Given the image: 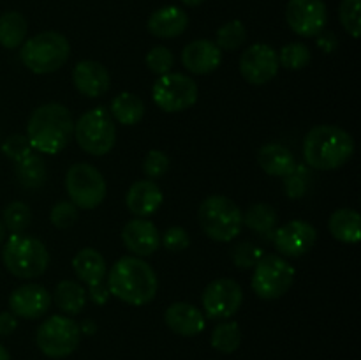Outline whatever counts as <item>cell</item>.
Wrapping results in <instances>:
<instances>
[{"instance_id": "1", "label": "cell", "mask_w": 361, "mask_h": 360, "mask_svg": "<svg viewBox=\"0 0 361 360\" xmlns=\"http://www.w3.org/2000/svg\"><path fill=\"white\" fill-rule=\"evenodd\" d=\"M108 289L109 295L129 306H147L157 295V274L141 258L122 256L109 268Z\"/></svg>"}, {"instance_id": "2", "label": "cell", "mask_w": 361, "mask_h": 360, "mask_svg": "<svg viewBox=\"0 0 361 360\" xmlns=\"http://www.w3.org/2000/svg\"><path fill=\"white\" fill-rule=\"evenodd\" d=\"M74 134V120L60 102H48L34 109L27 124V138L32 148L42 154H59Z\"/></svg>"}, {"instance_id": "3", "label": "cell", "mask_w": 361, "mask_h": 360, "mask_svg": "<svg viewBox=\"0 0 361 360\" xmlns=\"http://www.w3.org/2000/svg\"><path fill=\"white\" fill-rule=\"evenodd\" d=\"M355 154V140L348 131L337 126H316L303 140L305 162L319 172L344 166Z\"/></svg>"}, {"instance_id": "4", "label": "cell", "mask_w": 361, "mask_h": 360, "mask_svg": "<svg viewBox=\"0 0 361 360\" xmlns=\"http://www.w3.org/2000/svg\"><path fill=\"white\" fill-rule=\"evenodd\" d=\"M2 261L7 270L20 279H34L46 272L49 253L39 239L25 233H11L2 249Z\"/></svg>"}, {"instance_id": "5", "label": "cell", "mask_w": 361, "mask_h": 360, "mask_svg": "<svg viewBox=\"0 0 361 360\" xmlns=\"http://www.w3.org/2000/svg\"><path fill=\"white\" fill-rule=\"evenodd\" d=\"M71 53L66 35L55 30H46L21 44L20 59L28 71L35 74H49L59 71L67 62Z\"/></svg>"}, {"instance_id": "6", "label": "cell", "mask_w": 361, "mask_h": 360, "mask_svg": "<svg viewBox=\"0 0 361 360\" xmlns=\"http://www.w3.org/2000/svg\"><path fill=\"white\" fill-rule=\"evenodd\" d=\"M201 229L215 242H231L243 228L242 210L228 196L212 194L204 198L197 212Z\"/></svg>"}, {"instance_id": "7", "label": "cell", "mask_w": 361, "mask_h": 360, "mask_svg": "<svg viewBox=\"0 0 361 360\" xmlns=\"http://www.w3.org/2000/svg\"><path fill=\"white\" fill-rule=\"evenodd\" d=\"M74 138L83 152L90 155H104L115 147L116 126L111 113L104 106H97L74 122Z\"/></svg>"}, {"instance_id": "8", "label": "cell", "mask_w": 361, "mask_h": 360, "mask_svg": "<svg viewBox=\"0 0 361 360\" xmlns=\"http://www.w3.org/2000/svg\"><path fill=\"white\" fill-rule=\"evenodd\" d=\"M295 268L281 254H263L254 265L252 289L259 299L277 300L291 289Z\"/></svg>"}, {"instance_id": "9", "label": "cell", "mask_w": 361, "mask_h": 360, "mask_svg": "<svg viewBox=\"0 0 361 360\" xmlns=\"http://www.w3.org/2000/svg\"><path fill=\"white\" fill-rule=\"evenodd\" d=\"M81 330L80 325L69 316L53 314L39 325L35 332L37 348L51 359H63L76 352L80 346Z\"/></svg>"}, {"instance_id": "10", "label": "cell", "mask_w": 361, "mask_h": 360, "mask_svg": "<svg viewBox=\"0 0 361 360\" xmlns=\"http://www.w3.org/2000/svg\"><path fill=\"white\" fill-rule=\"evenodd\" d=\"M66 191L78 208H97L106 198V180L95 166L88 162L73 164L66 173Z\"/></svg>"}, {"instance_id": "11", "label": "cell", "mask_w": 361, "mask_h": 360, "mask_svg": "<svg viewBox=\"0 0 361 360\" xmlns=\"http://www.w3.org/2000/svg\"><path fill=\"white\" fill-rule=\"evenodd\" d=\"M152 99L166 113L185 112L197 101V85L182 73H166L155 80Z\"/></svg>"}, {"instance_id": "12", "label": "cell", "mask_w": 361, "mask_h": 360, "mask_svg": "<svg viewBox=\"0 0 361 360\" xmlns=\"http://www.w3.org/2000/svg\"><path fill=\"white\" fill-rule=\"evenodd\" d=\"M201 302L207 318L222 321L231 318L240 309L243 302V292L235 279H215L204 288Z\"/></svg>"}, {"instance_id": "13", "label": "cell", "mask_w": 361, "mask_h": 360, "mask_svg": "<svg viewBox=\"0 0 361 360\" xmlns=\"http://www.w3.org/2000/svg\"><path fill=\"white\" fill-rule=\"evenodd\" d=\"M286 20L295 34L302 37H316L326 27V4L323 0H289Z\"/></svg>"}, {"instance_id": "14", "label": "cell", "mask_w": 361, "mask_h": 360, "mask_svg": "<svg viewBox=\"0 0 361 360\" xmlns=\"http://www.w3.org/2000/svg\"><path fill=\"white\" fill-rule=\"evenodd\" d=\"M279 55L270 44L256 42L240 56V73L250 85H264L279 73Z\"/></svg>"}, {"instance_id": "15", "label": "cell", "mask_w": 361, "mask_h": 360, "mask_svg": "<svg viewBox=\"0 0 361 360\" xmlns=\"http://www.w3.org/2000/svg\"><path fill=\"white\" fill-rule=\"evenodd\" d=\"M317 232L310 222L293 219L275 229L274 244L281 256L300 258L316 246Z\"/></svg>"}, {"instance_id": "16", "label": "cell", "mask_w": 361, "mask_h": 360, "mask_svg": "<svg viewBox=\"0 0 361 360\" xmlns=\"http://www.w3.org/2000/svg\"><path fill=\"white\" fill-rule=\"evenodd\" d=\"M51 306V295L48 289L35 282L20 286L9 296V309L14 316L25 320H37L48 313Z\"/></svg>"}, {"instance_id": "17", "label": "cell", "mask_w": 361, "mask_h": 360, "mask_svg": "<svg viewBox=\"0 0 361 360\" xmlns=\"http://www.w3.org/2000/svg\"><path fill=\"white\" fill-rule=\"evenodd\" d=\"M122 242L134 256L145 258L154 254L161 247V233L155 228L154 222L136 217L126 222L122 228Z\"/></svg>"}, {"instance_id": "18", "label": "cell", "mask_w": 361, "mask_h": 360, "mask_svg": "<svg viewBox=\"0 0 361 360\" xmlns=\"http://www.w3.org/2000/svg\"><path fill=\"white\" fill-rule=\"evenodd\" d=\"M73 83L87 97H101L109 90L111 78L108 69L95 60H81L73 69Z\"/></svg>"}, {"instance_id": "19", "label": "cell", "mask_w": 361, "mask_h": 360, "mask_svg": "<svg viewBox=\"0 0 361 360\" xmlns=\"http://www.w3.org/2000/svg\"><path fill=\"white\" fill-rule=\"evenodd\" d=\"M222 53L215 42L207 39H197L189 42L182 52V64L189 73L203 76L210 74L221 66Z\"/></svg>"}, {"instance_id": "20", "label": "cell", "mask_w": 361, "mask_h": 360, "mask_svg": "<svg viewBox=\"0 0 361 360\" xmlns=\"http://www.w3.org/2000/svg\"><path fill=\"white\" fill-rule=\"evenodd\" d=\"M164 321L175 334L183 337H194L207 327V318L203 311L189 302H175L166 309Z\"/></svg>"}, {"instance_id": "21", "label": "cell", "mask_w": 361, "mask_h": 360, "mask_svg": "<svg viewBox=\"0 0 361 360\" xmlns=\"http://www.w3.org/2000/svg\"><path fill=\"white\" fill-rule=\"evenodd\" d=\"M164 201L161 187L152 180H137L129 187L126 196L127 208L136 217H148L161 208Z\"/></svg>"}, {"instance_id": "22", "label": "cell", "mask_w": 361, "mask_h": 360, "mask_svg": "<svg viewBox=\"0 0 361 360\" xmlns=\"http://www.w3.org/2000/svg\"><path fill=\"white\" fill-rule=\"evenodd\" d=\"M187 25H189V16L185 11L176 6H166L150 14L147 27L148 32L155 37L173 39L182 35Z\"/></svg>"}, {"instance_id": "23", "label": "cell", "mask_w": 361, "mask_h": 360, "mask_svg": "<svg viewBox=\"0 0 361 360\" xmlns=\"http://www.w3.org/2000/svg\"><path fill=\"white\" fill-rule=\"evenodd\" d=\"M257 162L263 172L271 176H288L296 168L295 155L289 152V148L279 143L263 145L257 152Z\"/></svg>"}, {"instance_id": "24", "label": "cell", "mask_w": 361, "mask_h": 360, "mask_svg": "<svg viewBox=\"0 0 361 360\" xmlns=\"http://www.w3.org/2000/svg\"><path fill=\"white\" fill-rule=\"evenodd\" d=\"M73 268L78 279L87 282L88 286H97L104 282L106 260L97 249L85 247V249L78 251L76 256L73 258Z\"/></svg>"}, {"instance_id": "25", "label": "cell", "mask_w": 361, "mask_h": 360, "mask_svg": "<svg viewBox=\"0 0 361 360\" xmlns=\"http://www.w3.org/2000/svg\"><path fill=\"white\" fill-rule=\"evenodd\" d=\"M328 229L344 244H358L361 240V217L353 208H338L330 215Z\"/></svg>"}, {"instance_id": "26", "label": "cell", "mask_w": 361, "mask_h": 360, "mask_svg": "<svg viewBox=\"0 0 361 360\" xmlns=\"http://www.w3.org/2000/svg\"><path fill=\"white\" fill-rule=\"evenodd\" d=\"M53 300H55L56 307L62 313L69 314V316H76L83 311L85 304H87V292L78 281L66 279V281H60L56 284Z\"/></svg>"}, {"instance_id": "27", "label": "cell", "mask_w": 361, "mask_h": 360, "mask_svg": "<svg viewBox=\"0 0 361 360\" xmlns=\"http://www.w3.org/2000/svg\"><path fill=\"white\" fill-rule=\"evenodd\" d=\"M109 113L122 126H136L145 115V102L133 92H122L113 97Z\"/></svg>"}, {"instance_id": "28", "label": "cell", "mask_w": 361, "mask_h": 360, "mask_svg": "<svg viewBox=\"0 0 361 360\" xmlns=\"http://www.w3.org/2000/svg\"><path fill=\"white\" fill-rule=\"evenodd\" d=\"M14 173H16V180L20 182V186L25 189H39V187L44 186L46 176H48L44 159L34 152L16 162Z\"/></svg>"}, {"instance_id": "29", "label": "cell", "mask_w": 361, "mask_h": 360, "mask_svg": "<svg viewBox=\"0 0 361 360\" xmlns=\"http://www.w3.org/2000/svg\"><path fill=\"white\" fill-rule=\"evenodd\" d=\"M27 20L16 11H7L0 16V44L7 49L21 46L27 37Z\"/></svg>"}, {"instance_id": "30", "label": "cell", "mask_w": 361, "mask_h": 360, "mask_svg": "<svg viewBox=\"0 0 361 360\" xmlns=\"http://www.w3.org/2000/svg\"><path fill=\"white\" fill-rule=\"evenodd\" d=\"M243 224L256 232L257 235H271L279 222L277 210L268 203H256L247 208L245 214H242Z\"/></svg>"}, {"instance_id": "31", "label": "cell", "mask_w": 361, "mask_h": 360, "mask_svg": "<svg viewBox=\"0 0 361 360\" xmlns=\"http://www.w3.org/2000/svg\"><path fill=\"white\" fill-rule=\"evenodd\" d=\"M242 342V330H240L236 321H222L212 332V346L217 349L219 353H235L240 348Z\"/></svg>"}, {"instance_id": "32", "label": "cell", "mask_w": 361, "mask_h": 360, "mask_svg": "<svg viewBox=\"0 0 361 360\" xmlns=\"http://www.w3.org/2000/svg\"><path fill=\"white\" fill-rule=\"evenodd\" d=\"M2 222L11 233H25L32 222V212L23 201H13L4 208Z\"/></svg>"}, {"instance_id": "33", "label": "cell", "mask_w": 361, "mask_h": 360, "mask_svg": "<svg viewBox=\"0 0 361 360\" xmlns=\"http://www.w3.org/2000/svg\"><path fill=\"white\" fill-rule=\"evenodd\" d=\"M247 39V28L245 25L242 23L240 20H233L228 21L226 25H222L221 28L217 30V42L215 44L219 46L221 49H231L240 48V46L245 42Z\"/></svg>"}, {"instance_id": "34", "label": "cell", "mask_w": 361, "mask_h": 360, "mask_svg": "<svg viewBox=\"0 0 361 360\" xmlns=\"http://www.w3.org/2000/svg\"><path fill=\"white\" fill-rule=\"evenodd\" d=\"M279 55V64L289 71H300L310 62V49L303 42H291L286 44Z\"/></svg>"}, {"instance_id": "35", "label": "cell", "mask_w": 361, "mask_h": 360, "mask_svg": "<svg viewBox=\"0 0 361 360\" xmlns=\"http://www.w3.org/2000/svg\"><path fill=\"white\" fill-rule=\"evenodd\" d=\"M360 2L361 0H342L341 9H338L341 23L344 25L345 30H348L355 39H358L361 34Z\"/></svg>"}, {"instance_id": "36", "label": "cell", "mask_w": 361, "mask_h": 360, "mask_svg": "<svg viewBox=\"0 0 361 360\" xmlns=\"http://www.w3.org/2000/svg\"><path fill=\"white\" fill-rule=\"evenodd\" d=\"M175 64V56H173L171 49L164 48V46H155L147 53V67L150 73L162 76L166 73H171V67Z\"/></svg>"}, {"instance_id": "37", "label": "cell", "mask_w": 361, "mask_h": 360, "mask_svg": "<svg viewBox=\"0 0 361 360\" xmlns=\"http://www.w3.org/2000/svg\"><path fill=\"white\" fill-rule=\"evenodd\" d=\"M49 221L55 228L67 229L78 221V207L73 201H59L49 212Z\"/></svg>"}, {"instance_id": "38", "label": "cell", "mask_w": 361, "mask_h": 360, "mask_svg": "<svg viewBox=\"0 0 361 360\" xmlns=\"http://www.w3.org/2000/svg\"><path fill=\"white\" fill-rule=\"evenodd\" d=\"M263 256V251L250 242H240L231 249V258L238 268H250Z\"/></svg>"}, {"instance_id": "39", "label": "cell", "mask_w": 361, "mask_h": 360, "mask_svg": "<svg viewBox=\"0 0 361 360\" xmlns=\"http://www.w3.org/2000/svg\"><path fill=\"white\" fill-rule=\"evenodd\" d=\"M168 169H169V159L164 152L157 150V148L148 152L147 157H145L143 161V172L148 180L161 179Z\"/></svg>"}, {"instance_id": "40", "label": "cell", "mask_w": 361, "mask_h": 360, "mask_svg": "<svg viewBox=\"0 0 361 360\" xmlns=\"http://www.w3.org/2000/svg\"><path fill=\"white\" fill-rule=\"evenodd\" d=\"M32 150H34V148H32L30 141H28V138L23 136V134H13V136H9L2 143V152L7 157L13 159L14 162L21 161V159H25L27 155H30Z\"/></svg>"}, {"instance_id": "41", "label": "cell", "mask_w": 361, "mask_h": 360, "mask_svg": "<svg viewBox=\"0 0 361 360\" xmlns=\"http://www.w3.org/2000/svg\"><path fill=\"white\" fill-rule=\"evenodd\" d=\"M161 244L169 251V253H182L190 246V236L187 229L182 226H171L161 236Z\"/></svg>"}, {"instance_id": "42", "label": "cell", "mask_w": 361, "mask_h": 360, "mask_svg": "<svg viewBox=\"0 0 361 360\" xmlns=\"http://www.w3.org/2000/svg\"><path fill=\"white\" fill-rule=\"evenodd\" d=\"M286 179V191H288L289 198H300L305 194L307 191V180L303 179V169H300L298 166L295 168V172L289 173Z\"/></svg>"}, {"instance_id": "43", "label": "cell", "mask_w": 361, "mask_h": 360, "mask_svg": "<svg viewBox=\"0 0 361 360\" xmlns=\"http://www.w3.org/2000/svg\"><path fill=\"white\" fill-rule=\"evenodd\" d=\"M18 320L13 313H0V335H9L16 330Z\"/></svg>"}, {"instance_id": "44", "label": "cell", "mask_w": 361, "mask_h": 360, "mask_svg": "<svg viewBox=\"0 0 361 360\" xmlns=\"http://www.w3.org/2000/svg\"><path fill=\"white\" fill-rule=\"evenodd\" d=\"M90 300L92 302L99 304V306H102V304H106V300L109 299V289L108 286H104V282H101V284L97 286H90Z\"/></svg>"}, {"instance_id": "45", "label": "cell", "mask_w": 361, "mask_h": 360, "mask_svg": "<svg viewBox=\"0 0 361 360\" xmlns=\"http://www.w3.org/2000/svg\"><path fill=\"white\" fill-rule=\"evenodd\" d=\"M81 332H85V334H92V332H95V325L92 323V320H87L83 323V327H80Z\"/></svg>"}, {"instance_id": "46", "label": "cell", "mask_w": 361, "mask_h": 360, "mask_svg": "<svg viewBox=\"0 0 361 360\" xmlns=\"http://www.w3.org/2000/svg\"><path fill=\"white\" fill-rule=\"evenodd\" d=\"M182 2L185 4V6H189V7H197V6H201L204 0H182Z\"/></svg>"}, {"instance_id": "47", "label": "cell", "mask_w": 361, "mask_h": 360, "mask_svg": "<svg viewBox=\"0 0 361 360\" xmlns=\"http://www.w3.org/2000/svg\"><path fill=\"white\" fill-rule=\"evenodd\" d=\"M6 233H7V229H6V226H4L2 219H0V244H2L4 240H6Z\"/></svg>"}, {"instance_id": "48", "label": "cell", "mask_w": 361, "mask_h": 360, "mask_svg": "<svg viewBox=\"0 0 361 360\" xmlns=\"http://www.w3.org/2000/svg\"><path fill=\"white\" fill-rule=\"evenodd\" d=\"M0 360H11L9 359V352H7V349L4 348L2 344H0Z\"/></svg>"}]
</instances>
